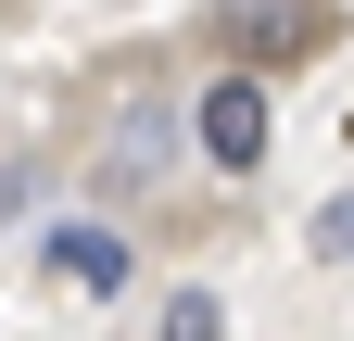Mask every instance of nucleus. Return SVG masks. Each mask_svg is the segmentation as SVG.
<instances>
[{"label": "nucleus", "instance_id": "1", "mask_svg": "<svg viewBox=\"0 0 354 341\" xmlns=\"http://www.w3.org/2000/svg\"><path fill=\"white\" fill-rule=\"evenodd\" d=\"M203 26H215V64H253V76H291V64H317L342 38L329 0H215Z\"/></svg>", "mask_w": 354, "mask_h": 341}, {"label": "nucleus", "instance_id": "2", "mask_svg": "<svg viewBox=\"0 0 354 341\" xmlns=\"http://www.w3.org/2000/svg\"><path fill=\"white\" fill-rule=\"evenodd\" d=\"M190 139H203L215 164H228V177H253V164H266V76H253V64H228V76L203 89V114H190Z\"/></svg>", "mask_w": 354, "mask_h": 341}, {"label": "nucleus", "instance_id": "3", "mask_svg": "<svg viewBox=\"0 0 354 341\" xmlns=\"http://www.w3.org/2000/svg\"><path fill=\"white\" fill-rule=\"evenodd\" d=\"M38 266H51L64 291H127V278H140L114 228H51V253H38Z\"/></svg>", "mask_w": 354, "mask_h": 341}, {"label": "nucleus", "instance_id": "4", "mask_svg": "<svg viewBox=\"0 0 354 341\" xmlns=\"http://www.w3.org/2000/svg\"><path fill=\"white\" fill-rule=\"evenodd\" d=\"M165 341H228V304H215V291H177V304H165Z\"/></svg>", "mask_w": 354, "mask_h": 341}, {"label": "nucleus", "instance_id": "5", "mask_svg": "<svg viewBox=\"0 0 354 341\" xmlns=\"http://www.w3.org/2000/svg\"><path fill=\"white\" fill-rule=\"evenodd\" d=\"M317 253H329V266H354V190H342L329 215H317Z\"/></svg>", "mask_w": 354, "mask_h": 341}]
</instances>
